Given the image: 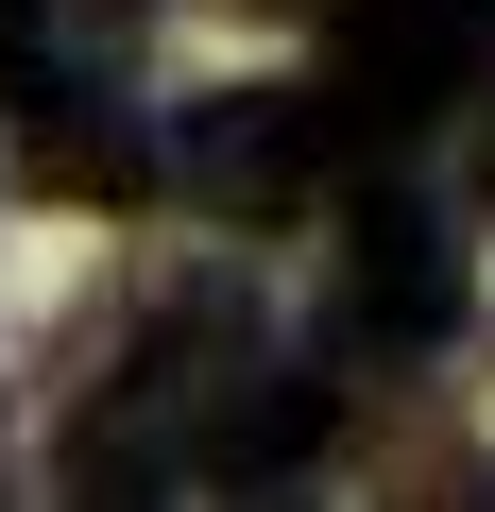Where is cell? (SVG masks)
Masks as SVG:
<instances>
[{
    "label": "cell",
    "instance_id": "6da1fadb",
    "mask_svg": "<svg viewBox=\"0 0 495 512\" xmlns=\"http://www.w3.org/2000/svg\"><path fill=\"white\" fill-rule=\"evenodd\" d=\"M154 188H188L205 222H291L325 188V103L308 86H188V120H154Z\"/></svg>",
    "mask_w": 495,
    "mask_h": 512
},
{
    "label": "cell",
    "instance_id": "7a4b0ae2",
    "mask_svg": "<svg viewBox=\"0 0 495 512\" xmlns=\"http://www.w3.org/2000/svg\"><path fill=\"white\" fill-rule=\"evenodd\" d=\"M342 308H359V342H393V359L461 342V239H444V205L359 188V222H342Z\"/></svg>",
    "mask_w": 495,
    "mask_h": 512
},
{
    "label": "cell",
    "instance_id": "3957f363",
    "mask_svg": "<svg viewBox=\"0 0 495 512\" xmlns=\"http://www.w3.org/2000/svg\"><path fill=\"white\" fill-rule=\"evenodd\" d=\"M18 171H35V188H69V205H137V188H154V120H137L120 86L52 69V86L18 103Z\"/></svg>",
    "mask_w": 495,
    "mask_h": 512
},
{
    "label": "cell",
    "instance_id": "277c9868",
    "mask_svg": "<svg viewBox=\"0 0 495 512\" xmlns=\"http://www.w3.org/2000/svg\"><path fill=\"white\" fill-rule=\"evenodd\" d=\"M461 512H495V461H461Z\"/></svg>",
    "mask_w": 495,
    "mask_h": 512
}]
</instances>
